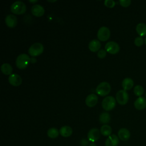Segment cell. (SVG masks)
<instances>
[{
  "instance_id": "d6a6232c",
  "label": "cell",
  "mask_w": 146,
  "mask_h": 146,
  "mask_svg": "<svg viewBox=\"0 0 146 146\" xmlns=\"http://www.w3.org/2000/svg\"><path fill=\"white\" fill-rule=\"evenodd\" d=\"M144 43H145V44H146V37H145V39H144Z\"/></svg>"
},
{
  "instance_id": "cb8c5ba5",
  "label": "cell",
  "mask_w": 146,
  "mask_h": 146,
  "mask_svg": "<svg viewBox=\"0 0 146 146\" xmlns=\"http://www.w3.org/2000/svg\"><path fill=\"white\" fill-rule=\"evenodd\" d=\"M47 136L51 139H55L59 136V131L56 128H51L47 131Z\"/></svg>"
},
{
  "instance_id": "9c48e42d",
  "label": "cell",
  "mask_w": 146,
  "mask_h": 146,
  "mask_svg": "<svg viewBox=\"0 0 146 146\" xmlns=\"http://www.w3.org/2000/svg\"><path fill=\"white\" fill-rule=\"evenodd\" d=\"M100 131L96 128L91 129L87 134V139L91 142H95L100 138Z\"/></svg>"
},
{
  "instance_id": "7402d4cb",
  "label": "cell",
  "mask_w": 146,
  "mask_h": 146,
  "mask_svg": "<svg viewBox=\"0 0 146 146\" xmlns=\"http://www.w3.org/2000/svg\"><path fill=\"white\" fill-rule=\"evenodd\" d=\"M100 133L104 136H109L111 135L112 128L108 124H104L100 128Z\"/></svg>"
},
{
  "instance_id": "7c38bea8",
  "label": "cell",
  "mask_w": 146,
  "mask_h": 146,
  "mask_svg": "<svg viewBox=\"0 0 146 146\" xmlns=\"http://www.w3.org/2000/svg\"><path fill=\"white\" fill-rule=\"evenodd\" d=\"M119 137L115 134L109 136L105 141L106 146H117L119 143Z\"/></svg>"
},
{
  "instance_id": "8992f818",
  "label": "cell",
  "mask_w": 146,
  "mask_h": 146,
  "mask_svg": "<svg viewBox=\"0 0 146 146\" xmlns=\"http://www.w3.org/2000/svg\"><path fill=\"white\" fill-rule=\"evenodd\" d=\"M110 34L111 33L110 29L106 26H102L99 29L97 33V36L99 40L104 42L110 38Z\"/></svg>"
},
{
  "instance_id": "d6986e66",
  "label": "cell",
  "mask_w": 146,
  "mask_h": 146,
  "mask_svg": "<svg viewBox=\"0 0 146 146\" xmlns=\"http://www.w3.org/2000/svg\"><path fill=\"white\" fill-rule=\"evenodd\" d=\"M134 83L133 80L130 78H126L123 79L122 81L121 86L123 88V90L125 91L131 90L133 86Z\"/></svg>"
},
{
  "instance_id": "52a82bcc",
  "label": "cell",
  "mask_w": 146,
  "mask_h": 146,
  "mask_svg": "<svg viewBox=\"0 0 146 146\" xmlns=\"http://www.w3.org/2000/svg\"><path fill=\"white\" fill-rule=\"evenodd\" d=\"M116 99L119 104L125 105L127 103L129 99L128 94L127 91L124 90H119L116 93Z\"/></svg>"
},
{
  "instance_id": "f1b7e54d",
  "label": "cell",
  "mask_w": 146,
  "mask_h": 146,
  "mask_svg": "<svg viewBox=\"0 0 146 146\" xmlns=\"http://www.w3.org/2000/svg\"><path fill=\"white\" fill-rule=\"evenodd\" d=\"M106 54H107V51H106V50H100L98 51L97 55L99 58L103 59L106 57Z\"/></svg>"
},
{
  "instance_id": "4dcf8cb0",
  "label": "cell",
  "mask_w": 146,
  "mask_h": 146,
  "mask_svg": "<svg viewBox=\"0 0 146 146\" xmlns=\"http://www.w3.org/2000/svg\"><path fill=\"white\" fill-rule=\"evenodd\" d=\"M89 146H96V145L94 142H91V143L90 144Z\"/></svg>"
},
{
  "instance_id": "1f68e13d",
  "label": "cell",
  "mask_w": 146,
  "mask_h": 146,
  "mask_svg": "<svg viewBox=\"0 0 146 146\" xmlns=\"http://www.w3.org/2000/svg\"><path fill=\"white\" fill-rule=\"evenodd\" d=\"M38 1L37 0H35V1H30V2H32V3H34V2H36Z\"/></svg>"
},
{
  "instance_id": "6da1fadb",
  "label": "cell",
  "mask_w": 146,
  "mask_h": 146,
  "mask_svg": "<svg viewBox=\"0 0 146 146\" xmlns=\"http://www.w3.org/2000/svg\"><path fill=\"white\" fill-rule=\"evenodd\" d=\"M31 59L26 54H21L17 58L15 63L17 67L19 69H25L29 65Z\"/></svg>"
},
{
  "instance_id": "5b68a950",
  "label": "cell",
  "mask_w": 146,
  "mask_h": 146,
  "mask_svg": "<svg viewBox=\"0 0 146 146\" xmlns=\"http://www.w3.org/2000/svg\"><path fill=\"white\" fill-rule=\"evenodd\" d=\"M44 50L43 46L40 43H35L29 48L28 52L31 56H37L40 55Z\"/></svg>"
},
{
  "instance_id": "277c9868",
  "label": "cell",
  "mask_w": 146,
  "mask_h": 146,
  "mask_svg": "<svg viewBox=\"0 0 146 146\" xmlns=\"http://www.w3.org/2000/svg\"><path fill=\"white\" fill-rule=\"evenodd\" d=\"M111 91V86L106 82L100 83L96 88V92L101 96L107 95Z\"/></svg>"
},
{
  "instance_id": "9a60e30c",
  "label": "cell",
  "mask_w": 146,
  "mask_h": 146,
  "mask_svg": "<svg viewBox=\"0 0 146 146\" xmlns=\"http://www.w3.org/2000/svg\"><path fill=\"white\" fill-rule=\"evenodd\" d=\"M134 106L138 110H143L146 108V99L144 97H139L134 102Z\"/></svg>"
},
{
  "instance_id": "5bb4252c",
  "label": "cell",
  "mask_w": 146,
  "mask_h": 146,
  "mask_svg": "<svg viewBox=\"0 0 146 146\" xmlns=\"http://www.w3.org/2000/svg\"><path fill=\"white\" fill-rule=\"evenodd\" d=\"M31 11L32 14L36 17H39L44 14V8L40 5H34L31 9Z\"/></svg>"
},
{
  "instance_id": "484cf974",
  "label": "cell",
  "mask_w": 146,
  "mask_h": 146,
  "mask_svg": "<svg viewBox=\"0 0 146 146\" xmlns=\"http://www.w3.org/2000/svg\"><path fill=\"white\" fill-rule=\"evenodd\" d=\"M144 40L141 36L136 37L134 40L135 44L137 47H141V46H143V44H144Z\"/></svg>"
},
{
  "instance_id": "ac0fdd59",
  "label": "cell",
  "mask_w": 146,
  "mask_h": 146,
  "mask_svg": "<svg viewBox=\"0 0 146 146\" xmlns=\"http://www.w3.org/2000/svg\"><path fill=\"white\" fill-rule=\"evenodd\" d=\"M72 132L73 131L72 128L68 125H64L59 129V134L64 137H68L72 135Z\"/></svg>"
},
{
  "instance_id": "30bf717a",
  "label": "cell",
  "mask_w": 146,
  "mask_h": 146,
  "mask_svg": "<svg viewBox=\"0 0 146 146\" xmlns=\"http://www.w3.org/2000/svg\"><path fill=\"white\" fill-rule=\"evenodd\" d=\"M8 80L9 83L14 87L20 86L22 82V79L21 77L17 74H12L9 75Z\"/></svg>"
},
{
  "instance_id": "d4e9b609",
  "label": "cell",
  "mask_w": 146,
  "mask_h": 146,
  "mask_svg": "<svg viewBox=\"0 0 146 146\" xmlns=\"http://www.w3.org/2000/svg\"><path fill=\"white\" fill-rule=\"evenodd\" d=\"M144 92V88L140 85H137L134 87L133 92L135 95L137 96H139V97L143 95Z\"/></svg>"
},
{
  "instance_id": "f546056e",
  "label": "cell",
  "mask_w": 146,
  "mask_h": 146,
  "mask_svg": "<svg viewBox=\"0 0 146 146\" xmlns=\"http://www.w3.org/2000/svg\"><path fill=\"white\" fill-rule=\"evenodd\" d=\"M80 144L82 146H87L88 145V141L86 139H83L81 140Z\"/></svg>"
},
{
  "instance_id": "83f0119b",
  "label": "cell",
  "mask_w": 146,
  "mask_h": 146,
  "mask_svg": "<svg viewBox=\"0 0 146 146\" xmlns=\"http://www.w3.org/2000/svg\"><path fill=\"white\" fill-rule=\"evenodd\" d=\"M119 2L120 5L124 7L129 6L131 3V1L130 0H120Z\"/></svg>"
},
{
  "instance_id": "8fae6325",
  "label": "cell",
  "mask_w": 146,
  "mask_h": 146,
  "mask_svg": "<svg viewBox=\"0 0 146 146\" xmlns=\"http://www.w3.org/2000/svg\"><path fill=\"white\" fill-rule=\"evenodd\" d=\"M98 98L95 94H91L88 95L86 98V104L90 107H94L98 103Z\"/></svg>"
},
{
  "instance_id": "3957f363",
  "label": "cell",
  "mask_w": 146,
  "mask_h": 146,
  "mask_svg": "<svg viewBox=\"0 0 146 146\" xmlns=\"http://www.w3.org/2000/svg\"><path fill=\"white\" fill-rule=\"evenodd\" d=\"M102 106L103 108L106 111H111L116 106V100L112 96H107L103 99Z\"/></svg>"
},
{
  "instance_id": "e0dca14e",
  "label": "cell",
  "mask_w": 146,
  "mask_h": 146,
  "mask_svg": "<svg viewBox=\"0 0 146 146\" xmlns=\"http://www.w3.org/2000/svg\"><path fill=\"white\" fill-rule=\"evenodd\" d=\"M101 43L98 39H93L91 40L88 44L89 50L92 52H96L100 50Z\"/></svg>"
},
{
  "instance_id": "7a4b0ae2",
  "label": "cell",
  "mask_w": 146,
  "mask_h": 146,
  "mask_svg": "<svg viewBox=\"0 0 146 146\" xmlns=\"http://www.w3.org/2000/svg\"><path fill=\"white\" fill-rule=\"evenodd\" d=\"M10 10L15 14H23L26 11V6L22 1H15L11 5Z\"/></svg>"
},
{
  "instance_id": "836d02e7",
  "label": "cell",
  "mask_w": 146,
  "mask_h": 146,
  "mask_svg": "<svg viewBox=\"0 0 146 146\" xmlns=\"http://www.w3.org/2000/svg\"><path fill=\"white\" fill-rule=\"evenodd\" d=\"M145 97H146V93H145Z\"/></svg>"
},
{
  "instance_id": "4316f807",
  "label": "cell",
  "mask_w": 146,
  "mask_h": 146,
  "mask_svg": "<svg viewBox=\"0 0 146 146\" xmlns=\"http://www.w3.org/2000/svg\"><path fill=\"white\" fill-rule=\"evenodd\" d=\"M104 4L107 7L112 8L115 5V2L113 0H106L104 2Z\"/></svg>"
},
{
  "instance_id": "44dd1931",
  "label": "cell",
  "mask_w": 146,
  "mask_h": 146,
  "mask_svg": "<svg viewBox=\"0 0 146 146\" xmlns=\"http://www.w3.org/2000/svg\"><path fill=\"white\" fill-rule=\"evenodd\" d=\"M1 70L2 72L5 75H11L13 72V67L11 66L7 63H3L1 67Z\"/></svg>"
},
{
  "instance_id": "4fadbf2b",
  "label": "cell",
  "mask_w": 146,
  "mask_h": 146,
  "mask_svg": "<svg viewBox=\"0 0 146 146\" xmlns=\"http://www.w3.org/2000/svg\"><path fill=\"white\" fill-rule=\"evenodd\" d=\"M17 18L13 14H9L5 18V23L10 28H14L17 25Z\"/></svg>"
},
{
  "instance_id": "ffe728a7",
  "label": "cell",
  "mask_w": 146,
  "mask_h": 146,
  "mask_svg": "<svg viewBox=\"0 0 146 146\" xmlns=\"http://www.w3.org/2000/svg\"><path fill=\"white\" fill-rule=\"evenodd\" d=\"M137 33L140 36H144L146 35V25L144 23H140L137 25L136 27Z\"/></svg>"
},
{
  "instance_id": "603a6c76",
  "label": "cell",
  "mask_w": 146,
  "mask_h": 146,
  "mask_svg": "<svg viewBox=\"0 0 146 146\" xmlns=\"http://www.w3.org/2000/svg\"><path fill=\"white\" fill-rule=\"evenodd\" d=\"M111 117L108 112H103L99 116V121L102 124H106L110 122Z\"/></svg>"
},
{
  "instance_id": "2e32d148",
  "label": "cell",
  "mask_w": 146,
  "mask_h": 146,
  "mask_svg": "<svg viewBox=\"0 0 146 146\" xmlns=\"http://www.w3.org/2000/svg\"><path fill=\"white\" fill-rule=\"evenodd\" d=\"M117 135L119 138L122 141L128 140L131 136L130 132L129 131V130L125 128H120L117 132Z\"/></svg>"
},
{
  "instance_id": "ba28073f",
  "label": "cell",
  "mask_w": 146,
  "mask_h": 146,
  "mask_svg": "<svg viewBox=\"0 0 146 146\" xmlns=\"http://www.w3.org/2000/svg\"><path fill=\"white\" fill-rule=\"evenodd\" d=\"M105 50L111 54H116L119 52L120 50V46L116 42L110 41L106 43L105 46Z\"/></svg>"
}]
</instances>
